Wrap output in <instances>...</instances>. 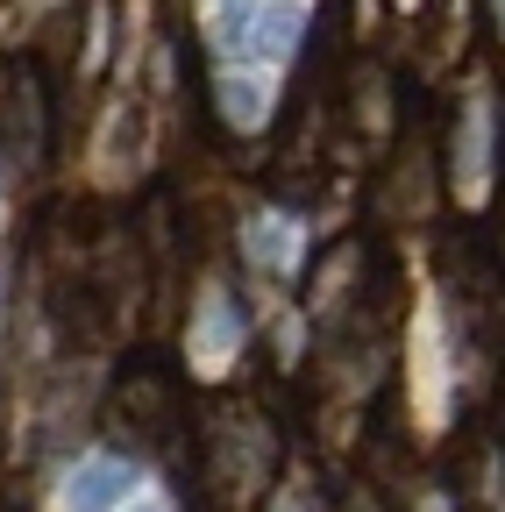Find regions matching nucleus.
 Returning a JSON list of instances; mask_svg holds the SVG:
<instances>
[{
	"label": "nucleus",
	"mask_w": 505,
	"mask_h": 512,
	"mask_svg": "<svg viewBox=\"0 0 505 512\" xmlns=\"http://www.w3.org/2000/svg\"><path fill=\"white\" fill-rule=\"evenodd\" d=\"M271 463H278V448H271V427L257 413H221L207 427V484H214V498H228V505L257 498Z\"/></svg>",
	"instance_id": "1"
},
{
	"label": "nucleus",
	"mask_w": 505,
	"mask_h": 512,
	"mask_svg": "<svg viewBox=\"0 0 505 512\" xmlns=\"http://www.w3.org/2000/svg\"><path fill=\"white\" fill-rule=\"evenodd\" d=\"M129 484H136V470L121 463V456H93V463H79V477H72V512H107V505H121L129 498Z\"/></svg>",
	"instance_id": "2"
},
{
	"label": "nucleus",
	"mask_w": 505,
	"mask_h": 512,
	"mask_svg": "<svg viewBox=\"0 0 505 512\" xmlns=\"http://www.w3.org/2000/svg\"><path fill=\"white\" fill-rule=\"evenodd\" d=\"M121 413H129L136 434H150V441H164V434L178 427V399H171V384H157V377L121 384Z\"/></svg>",
	"instance_id": "3"
},
{
	"label": "nucleus",
	"mask_w": 505,
	"mask_h": 512,
	"mask_svg": "<svg viewBox=\"0 0 505 512\" xmlns=\"http://www.w3.org/2000/svg\"><path fill=\"white\" fill-rule=\"evenodd\" d=\"M242 335H249V320L235 313L228 285H207V306H200V356H207V363H221Z\"/></svg>",
	"instance_id": "4"
},
{
	"label": "nucleus",
	"mask_w": 505,
	"mask_h": 512,
	"mask_svg": "<svg viewBox=\"0 0 505 512\" xmlns=\"http://www.w3.org/2000/svg\"><path fill=\"white\" fill-rule=\"evenodd\" d=\"M242 242L257 249V264H271V271H292V264H299V249H306L299 221H285V214H257Z\"/></svg>",
	"instance_id": "5"
},
{
	"label": "nucleus",
	"mask_w": 505,
	"mask_h": 512,
	"mask_svg": "<svg viewBox=\"0 0 505 512\" xmlns=\"http://www.w3.org/2000/svg\"><path fill=\"white\" fill-rule=\"evenodd\" d=\"M15 157H22V164L43 157V93H36V79L15 86Z\"/></svg>",
	"instance_id": "6"
},
{
	"label": "nucleus",
	"mask_w": 505,
	"mask_h": 512,
	"mask_svg": "<svg viewBox=\"0 0 505 512\" xmlns=\"http://www.w3.org/2000/svg\"><path fill=\"white\" fill-rule=\"evenodd\" d=\"M221 107H228L235 128H257L264 107H271V86L264 79H221Z\"/></svg>",
	"instance_id": "7"
},
{
	"label": "nucleus",
	"mask_w": 505,
	"mask_h": 512,
	"mask_svg": "<svg viewBox=\"0 0 505 512\" xmlns=\"http://www.w3.org/2000/svg\"><path fill=\"white\" fill-rule=\"evenodd\" d=\"M299 22H306L299 8H264V29H257V43H264L271 57H285V50L299 43Z\"/></svg>",
	"instance_id": "8"
},
{
	"label": "nucleus",
	"mask_w": 505,
	"mask_h": 512,
	"mask_svg": "<svg viewBox=\"0 0 505 512\" xmlns=\"http://www.w3.org/2000/svg\"><path fill=\"white\" fill-rule=\"evenodd\" d=\"M491 15H498V29H505V0H491Z\"/></svg>",
	"instance_id": "9"
}]
</instances>
